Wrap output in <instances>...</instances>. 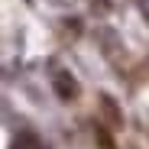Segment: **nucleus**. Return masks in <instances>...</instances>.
<instances>
[{
    "label": "nucleus",
    "instance_id": "3",
    "mask_svg": "<svg viewBox=\"0 0 149 149\" xmlns=\"http://www.w3.org/2000/svg\"><path fill=\"white\" fill-rule=\"evenodd\" d=\"M94 136H97V143H101V149H113V139H110V133L104 127H94Z\"/></svg>",
    "mask_w": 149,
    "mask_h": 149
},
{
    "label": "nucleus",
    "instance_id": "2",
    "mask_svg": "<svg viewBox=\"0 0 149 149\" xmlns=\"http://www.w3.org/2000/svg\"><path fill=\"white\" fill-rule=\"evenodd\" d=\"M101 110L107 113V120H110V127H123V113L113 107V101H110V94H101Z\"/></svg>",
    "mask_w": 149,
    "mask_h": 149
},
{
    "label": "nucleus",
    "instance_id": "1",
    "mask_svg": "<svg viewBox=\"0 0 149 149\" xmlns=\"http://www.w3.org/2000/svg\"><path fill=\"white\" fill-rule=\"evenodd\" d=\"M52 84H55V94L62 97V101H74V97H78V81H74L68 71H58Z\"/></svg>",
    "mask_w": 149,
    "mask_h": 149
}]
</instances>
